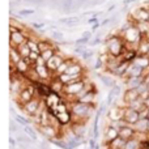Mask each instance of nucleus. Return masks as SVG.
<instances>
[{
	"label": "nucleus",
	"mask_w": 149,
	"mask_h": 149,
	"mask_svg": "<svg viewBox=\"0 0 149 149\" xmlns=\"http://www.w3.org/2000/svg\"><path fill=\"white\" fill-rule=\"evenodd\" d=\"M95 109H97V106L86 105V103L79 102V101L71 102L70 111L72 114V122H84V123H88V120H90L92 116H94Z\"/></svg>",
	"instance_id": "f257e3e1"
},
{
	"label": "nucleus",
	"mask_w": 149,
	"mask_h": 149,
	"mask_svg": "<svg viewBox=\"0 0 149 149\" xmlns=\"http://www.w3.org/2000/svg\"><path fill=\"white\" fill-rule=\"evenodd\" d=\"M103 43L106 45L107 54L111 55V56H122L128 50L126 46V42L122 38L120 34H116V36L109 34V36L105 37V42Z\"/></svg>",
	"instance_id": "f03ea898"
},
{
	"label": "nucleus",
	"mask_w": 149,
	"mask_h": 149,
	"mask_svg": "<svg viewBox=\"0 0 149 149\" xmlns=\"http://www.w3.org/2000/svg\"><path fill=\"white\" fill-rule=\"evenodd\" d=\"M34 97H36V86H34L31 82H29V84H26V86L20 92V94L17 95V98L13 100V102L16 103V106L25 105V103H28L29 101L33 100Z\"/></svg>",
	"instance_id": "7ed1b4c3"
},
{
	"label": "nucleus",
	"mask_w": 149,
	"mask_h": 149,
	"mask_svg": "<svg viewBox=\"0 0 149 149\" xmlns=\"http://www.w3.org/2000/svg\"><path fill=\"white\" fill-rule=\"evenodd\" d=\"M30 30L28 31H17V33H10L9 36V46L12 47H18L20 45L25 43L26 41H28L29 36H30V33H29Z\"/></svg>",
	"instance_id": "20e7f679"
},
{
	"label": "nucleus",
	"mask_w": 149,
	"mask_h": 149,
	"mask_svg": "<svg viewBox=\"0 0 149 149\" xmlns=\"http://www.w3.org/2000/svg\"><path fill=\"white\" fill-rule=\"evenodd\" d=\"M42 100L38 97H34L31 101H29L28 103H25V105H22V110H21V113H24L26 116H33L34 114L37 113V110L39 109V105H41Z\"/></svg>",
	"instance_id": "39448f33"
},
{
	"label": "nucleus",
	"mask_w": 149,
	"mask_h": 149,
	"mask_svg": "<svg viewBox=\"0 0 149 149\" xmlns=\"http://www.w3.org/2000/svg\"><path fill=\"white\" fill-rule=\"evenodd\" d=\"M124 110H126V107L118 106L116 103L109 106V110H107L109 120L114 122V120H122V119H124Z\"/></svg>",
	"instance_id": "423d86ee"
},
{
	"label": "nucleus",
	"mask_w": 149,
	"mask_h": 149,
	"mask_svg": "<svg viewBox=\"0 0 149 149\" xmlns=\"http://www.w3.org/2000/svg\"><path fill=\"white\" fill-rule=\"evenodd\" d=\"M64 59H65V56L62 54V52H56V54H55L54 56H52L51 59H50L49 62L46 63L47 68H49V70L51 71L52 74H55V72H56V70L59 68V65L62 64L63 62H64Z\"/></svg>",
	"instance_id": "0eeeda50"
},
{
	"label": "nucleus",
	"mask_w": 149,
	"mask_h": 149,
	"mask_svg": "<svg viewBox=\"0 0 149 149\" xmlns=\"http://www.w3.org/2000/svg\"><path fill=\"white\" fill-rule=\"evenodd\" d=\"M124 120L127 122V124L134 126L137 120H140V113L127 106L126 110H124Z\"/></svg>",
	"instance_id": "6e6552de"
},
{
	"label": "nucleus",
	"mask_w": 149,
	"mask_h": 149,
	"mask_svg": "<svg viewBox=\"0 0 149 149\" xmlns=\"http://www.w3.org/2000/svg\"><path fill=\"white\" fill-rule=\"evenodd\" d=\"M103 137H105V143H103V144H109V143L113 141L114 139L119 137V130L114 128L113 126L107 124L106 128H105V131H103Z\"/></svg>",
	"instance_id": "1a4fd4ad"
},
{
	"label": "nucleus",
	"mask_w": 149,
	"mask_h": 149,
	"mask_svg": "<svg viewBox=\"0 0 149 149\" xmlns=\"http://www.w3.org/2000/svg\"><path fill=\"white\" fill-rule=\"evenodd\" d=\"M95 76L100 79V81L103 84V86L109 88V89H111V88H114L116 85V80L114 79L113 76H110V73L105 74V73H100V72L95 71Z\"/></svg>",
	"instance_id": "9d476101"
},
{
	"label": "nucleus",
	"mask_w": 149,
	"mask_h": 149,
	"mask_svg": "<svg viewBox=\"0 0 149 149\" xmlns=\"http://www.w3.org/2000/svg\"><path fill=\"white\" fill-rule=\"evenodd\" d=\"M77 101L82 102V103H86V105L97 106V90H92V92L85 93V94L81 95Z\"/></svg>",
	"instance_id": "9b49d317"
},
{
	"label": "nucleus",
	"mask_w": 149,
	"mask_h": 149,
	"mask_svg": "<svg viewBox=\"0 0 149 149\" xmlns=\"http://www.w3.org/2000/svg\"><path fill=\"white\" fill-rule=\"evenodd\" d=\"M49 84H50V88H51L52 92L56 93V94L63 95V90H64V84H63V82L59 80V77H58V76H54V77H52V79L49 81Z\"/></svg>",
	"instance_id": "f8f14e48"
},
{
	"label": "nucleus",
	"mask_w": 149,
	"mask_h": 149,
	"mask_svg": "<svg viewBox=\"0 0 149 149\" xmlns=\"http://www.w3.org/2000/svg\"><path fill=\"white\" fill-rule=\"evenodd\" d=\"M140 97L139 92H137L136 89H131V88H126V90L123 92V94H122V98L124 100V102L128 105V103H131L132 101L137 100V98Z\"/></svg>",
	"instance_id": "ddd939ff"
},
{
	"label": "nucleus",
	"mask_w": 149,
	"mask_h": 149,
	"mask_svg": "<svg viewBox=\"0 0 149 149\" xmlns=\"http://www.w3.org/2000/svg\"><path fill=\"white\" fill-rule=\"evenodd\" d=\"M136 52H137V55L149 54V37L148 36H143L141 41L139 42V45L136 47Z\"/></svg>",
	"instance_id": "4468645a"
},
{
	"label": "nucleus",
	"mask_w": 149,
	"mask_h": 149,
	"mask_svg": "<svg viewBox=\"0 0 149 149\" xmlns=\"http://www.w3.org/2000/svg\"><path fill=\"white\" fill-rule=\"evenodd\" d=\"M135 135H136V131H135V128L131 126V124H127V126H124L123 128L119 130V136L123 137L124 140L132 139V137H135Z\"/></svg>",
	"instance_id": "2eb2a0df"
},
{
	"label": "nucleus",
	"mask_w": 149,
	"mask_h": 149,
	"mask_svg": "<svg viewBox=\"0 0 149 149\" xmlns=\"http://www.w3.org/2000/svg\"><path fill=\"white\" fill-rule=\"evenodd\" d=\"M144 82V77H127L124 79V84L127 88H131V89H136L140 84Z\"/></svg>",
	"instance_id": "dca6fc26"
},
{
	"label": "nucleus",
	"mask_w": 149,
	"mask_h": 149,
	"mask_svg": "<svg viewBox=\"0 0 149 149\" xmlns=\"http://www.w3.org/2000/svg\"><path fill=\"white\" fill-rule=\"evenodd\" d=\"M126 141L127 140H124L123 137H116V139H114L113 141H110L109 144H106V148L107 149H123L124 145H126Z\"/></svg>",
	"instance_id": "f3484780"
},
{
	"label": "nucleus",
	"mask_w": 149,
	"mask_h": 149,
	"mask_svg": "<svg viewBox=\"0 0 149 149\" xmlns=\"http://www.w3.org/2000/svg\"><path fill=\"white\" fill-rule=\"evenodd\" d=\"M128 107H131V109H134V110H136V111H143L144 109H147V105H145V101L143 100V98H137V100H135V101H132L131 103H128Z\"/></svg>",
	"instance_id": "a211bd4d"
},
{
	"label": "nucleus",
	"mask_w": 149,
	"mask_h": 149,
	"mask_svg": "<svg viewBox=\"0 0 149 149\" xmlns=\"http://www.w3.org/2000/svg\"><path fill=\"white\" fill-rule=\"evenodd\" d=\"M132 63L145 70V68H149V56L148 55H137Z\"/></svg>",
	"instance_id": "6ab92c4d"
},
{
	"label": "nucleus",
	"mask_w": 149,
	"mask_h": 149,
	"mask_svg": "<svg viewBox=\"0 0 149 149\" xmlns=\"http://www.w3.org/2000/svg\"><path fill=\"white\" fill-rule=\"evenodd\" d=\"M33 124H30V126H25V127H22V131L25 132L26 135H28L29 137H30L31 140H33L34 143H37L38 141V131H37V128L36 127H31Z\"/></svg>",
	"instance_id": "aec40b11"
},
{
	"label": "nucleus",
	"mask_w": 149,
	"mask_h": 149,
	"mask_svg": "<svg viewBox=\"0 0 149 149\" xmlns=\"http://www.w3.org/2000/svg\"><path fill=\"white\" fill-rule=\"evenodd\" d=\"M20 60H22V56H21V54L17 51V49L9 46V63L17 64Z\"/></svg>",
	"instance_id": "412c9836"
},
{
	"label": "nucleus",
	"mask_w": 149,
	"mask_h": 149,
	"mask_svg": "<svg viewBox=\"0 0 149 149\" xmlns=\"http://www.w3.org/2000/svg\"><path fill=\"white\" fill-rule=\"evenodd\" d=\"M16 70H17V72L20 74H26L29 71L31 70V67L25 59H22V60H20V62L16 64Z\"/></svg>",
	"instance_id": "4be33fe9"
},
{
	"label": "nucleus",
	"mask_w": 149,
	"mask_h": 149,
	"mask_svg": "<svg viewBox=\"0 0 149 149\" xmlns=\"http://www.w3.org/2000/svg\"><path fill=\"white\" fill-rule=\"evenodd\" d=\"M148 120H149V119H140V120H137L132 127L135 128V131H136V132H149V130H148Z\"/></svg>",
	"instance_id": "5701e85b"
},
{
	"label": "nucleus",
	"mask_w": 149,
	"mask_h": 149,
	"mask_svg": "<svg viewBox=\"0 0 149 149\" xmlns=\"http://www.w3.org/2000/svg\"><path fill=\"white\" fill-rule=\"evenodd\" d=\"M13 119H15V120L17 122L21 127H25V126H30V124H33V123H31V119L29 118V116H24V115H20V114H16V115L13 116Z\"/></svg>",
	"instance_id": "b1692460"
},
{
	"label": "nucleus",
	"mask_w": 149,
	"mask_h": 149,
	"mask_svg": "<svg viewBox=\"0 0 149 149\" xmlns=\"http://www.w3.org/2000/svg\"><path fill=\"white\" fill-rule=\"evenodd\" d=\"M51 41L56 42V43H60V42L64 41V33L59 30H54V31H50V37H49Z\"/></svg>",
	"instance_id": "393cba45"
},
{
	"label": "nucleus",
	"mask_w": 149,
	"mask_h": 149,
	"mask_svg": "<svg viewBox=\"0 0 149 149\" xmlns=\"http://www.w3.org/2000/svg\"><path fill=\"white\" fill-rule=\"evenodd\" d=\"M140 147H141V143L136 137H132V139L126 141V145H124L123 149H140Z\"/></svg>",
	"instance_id": "a878e982"
},
{
	"label": "nucleus",
	"mask_w": 149,
	"mask_h": 149,
	"mask_svg": "<svg viewBox=\"0 0 149 149\" xmlns=\"http://www.w3.org/2000/svg\"><path fill=\"white\" fill-rule=\"evenodd\" d=\"M17 49V51L21 54V56H22V59H26V58H29V55H30V52H31V50L29 49V46H28V43H22V45H20L18 47H16Z\"/></svg>",
	"instance_id": "bb28decb"
},
{
	"label": "nucleus",
	"mask_w": 149,
	"mask_h": 149,
	"mask_svg": "<svg viewBox=\"0 0 149 149\" xmlns=\"http://www.w3.org/2000/svg\"><path fill=\"white\" fill-rule=\"evenodd\" d=\"M80 56H81L84 60H90L93 56H94V50H92V49H85L84 51H82V54L80 55Z\"/></svg>",
	"instance_id": "cd10ccee"
},
{
	"label": "nucleus",
	"mask_w": 149,
	"mask_h": 149,
	"mask_svg": "<svg viewBox=\"0 0 149 149\" xmlns=\"http://www.w3.org/2000/svg\"><path fill=\"white\" fill-rule=\"evenodd\" d=\"M20 127L21 126L15 120V119H12V120L9 122V132H10V134H18V131H20Z\"/></svg>",
	"instance_id": "c85d7f7f"
},
{
	"label": "nucleus",
	"mask_w": 149,
	"mask_h": 149,
	"mask_svg": "<svg viewBox=\"0 0 149 149\" xmlns=\"http://www.w3.org/2000/svg\"><path fill=\"white\" fill-rule=\"evenodd\" d=\"M55 54H56V52H55V50H54V49H50V50H46V51L41 52V56L43 58V59L46 60V63H47L52 56H54Z\"/></svg>",
	"instance_id": "c756f323"
},
{
	"label": "nucleus",
	"mask_w": 149,
	"mask_h": 149,
	"mask_svg": "<svg viewBox=\"0 0 149 149\" xmlns=\"http://www.w3.org/2000/svg\"><path fill=\"white\" fill-rule=\"evenodd\" d=\"M109 124L113 126L114 128H116V130H120V128H123L124 126H127V122L124 120V119H122V120H114V122L109 120Z\"/></svg>",
	"instance_id": "7c9ffc66"
},
{
	"label": "nucleus",
	"mask_w": 149,
	"mask_h": 149,
	"mask_svg": "<svg viewBox=\"0 0 149 149\" xmlns=\"http://www.w3.org/2000/svg\"><path fill=\"white\" fill-rule=\"evenodd\" d=\"M102 42H103V39L97 34L94 38L90 39V42H89V45H88V46H89V47H95V46H98L100 43H102Z\"/></svg>",
	"instance_id": "2f4dec72"
},
{
	"label": "nucleus",
	"mask_w": 149,
	"mask_h": 149,
	"mask_svg": "<svg viewBox=\"0 0 149 149\" xmlns=\"http://www.w3.org/2000/svg\"><path fill=\"white\" fill-rule=\"evenodd\" d=\"M30 26H31V29H34V30H39V29L42 30V29L46 26V22H43V21H42V22H31Z\"/></svg>",
	"instance_id": "473e14b6"
},
{
	"label": "nucleus",
	"mask_w": 149,
	"mask_h": 149,
	"mask_svg": "<svg viewBox=\"0 0 149 149\" xmlns=\"http://www.w3.org/2000/svg\"><path fill=\"white\" fill-rule=\"evenodd\" d=\"M34 13V9H20L18 15L20 16H31Z\"/></svg>",
	"instance_id": "72a5a7b5"
},
{
	"label": "nucleus",
	"mask_w": 149,
	"mask_h": 149,
	"mask_svg": "<svg viewBox=\"0 0 149 149\" xmlns=\"http://www.w3.org/2000/svg\"><path fill=\"white\" fill-rule=\"evenodd\" d=\"M136 90L139 92V94H143V93L145 92V90H148V84H145V82H143V84H140L139 86L136 88Z\"/></svg>",
	"instance_id": "f704fd0d"
},
{
	"label": "nucleus",
	"mask_w": 149,
	"mask_h": 149,
	"mask_svg": "<svg viewBox=\"0 0 149 149\" xmlns=\"http://www.w3.org/2000/svg\"><path fill=\"white\" fill-rule=\"evenodd\" d=\"M9 145H10V149L17 148V140H16V137H9Z\"/></svg>",
	"instance_id": "c9c22d12"
},
{
	"label": "nucleus",
	"mask_w": 149,
	"mask_h": 149,
	"mask_svg": "<svg viewBox=\"0 0 149 149\" xmlns=\"http://www.w3.org/2000/svg\"><path fill=\"white\" fill-rule=\"evenodd\" d=\"M36 65H39V67H42V65H46V60H45L43 58L39 55V58L37 59V62H36Z\"/></svg>",
	"instance_id": "e433bc0d"
},
{
	"label": "nucleus",
	"mask_w": 149,
	"mask_h": 149,
	"mask_svg": "<svg viewBox=\"0 0 149 149\" xmlns=\"http://www.w3.org/2000/svg\"><path fill=\"white\" fill-rule=\"evenodd\" d=\"M140 119H149V116H148V107L144 109L143 111H140Z\"/></svg>",
	"instance_id": "4c0bfd02"
},
{
	"label": "nucleus",
	"mask_w": 149,
	"mask_h": 149,
	"mask_svg": "<svg viewBox=\"0 0 149 149\" xmlns=\"http://www.w3.org/2000/svg\"><path fill=\"white\" fill-rule=\"evenodd\" d=\"M97 22H98L97 16H94V17H92V18H89V20H88V24H90V25H94V24H97Z\"/></svg>",
	"instance_id": "58836bf2"
},
{
	"label": "nucleus",
	"mask_w": 149,
	"mask_h": 149,
	"mask_svg": "<svg viewBox=\"0 0 149 149\" xmlns=\"http://www.w3.org/2000/svg\"><path fill=\"white\" fill-rule=\"evenodd\" d=\"M140 98H143V100H148V98H149V89L148 90H145V92L144 93H143V94H140Z\"/></svg>",
	"instance_id": "ea45409f"
},
{
	"label": "nucleus",
	"mask_w": 149,
	"mask_h": 149,
	"mask_svg": "<svg viewBox=\"0 0 149 149\" xmlns=\"http://www.w3.org/2000/svg\"><path fill=\"white\" fill-rule=\"evenodd\" d=\"M144 82H145V84H149V73H147L144 76Z\"/></svg>",
	"instance_id": "a19ab883"
},
{
	"label": "nucleus",
	"mask_w": 149,
	"mask_h": 149,
	"mask_svg": "<svg viewBox=\"0 0 149 149\" xmlns=\"http://www.w3.org/2000/svg\"><path fill=\"white\" fill-rule=\"evenodd\" d=\"M148 130H149V120H148Z\"/></svg>",
	"instance_id": "79ce46f5"
},
{
	"label": "nucleus",
	"mask_w": 149,
	"mask_h": 149,
	"mask_svg": "<svg viewBox=\"0 0 149 149\" xmlns=\"http://www.w3.org/2000/svg\"><path fill=\"white\" fill-rule=\"evenodd\" d=\"M148 89H149V84H148Z\"/></svg>",
	"instance_id": "37998d69"
}]
</instances>
